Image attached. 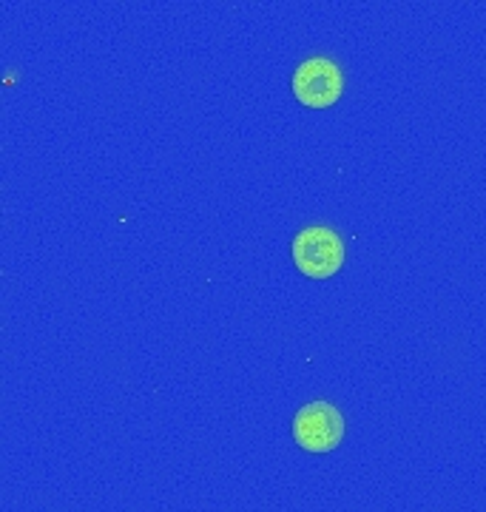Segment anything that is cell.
Segmentation results:
<instances>
[{
	"label": "cell",
	"mask_w": 486,
	"mask_h": 512,
	"mask_svg": "<svg viewBox=\"0 0 486 512\" xmlns=\"http://www.w3.org/2000/svg\"><path fill=\"white\" fill-rule=\"evenodd\" d=\"M344 436V419L330 402L305 404L293 419V439L307 453H330Z\"/></svg>",
	"instance_id": "2"
},
{
	"label": "cell",
	"mask_w": 486,
	"mask_h": 512,
	"mask_svg": "<svg viewBox=\"0 0 486 512\" xmlns=\"http://www.w3.org/2000/svg\"><path fill=\"white\" fill-rule=\"evenodd\" d=\"M344 89L342 69L330 57H310L293 74V94L310 109H327Z\"/></svg>",
	"instance_id": "3"
},
{
	"label": "cell",
	"mask_w": 486,
	"mask_h": 512,
	"mask_svg": "<svg viewBox=\"0 0 486 512\" xmlns=\"http://www.w3.org/2000/svg\"><path fill=\"white\" fill-rule=\"evenodd\" d=\"M293 262L302 274L313 279L333 276L344 262L342 237L327 225H310L293 239Z\"/></svg>",
	"instance_id": "1"
}]
</instances>
